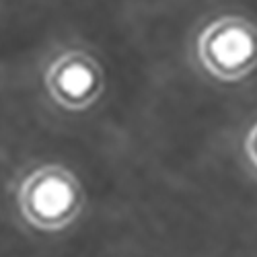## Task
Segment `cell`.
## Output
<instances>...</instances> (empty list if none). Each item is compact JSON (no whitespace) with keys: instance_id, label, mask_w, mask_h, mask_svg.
Masks as SVG:
<instances>
[{"instance_id":"1","label":"cell","mask_w":257,"mask_h":257,"mask_svg":"<svg viewBox=\"0 0 257 257\" xmlns=\"http://www.w3.org/2000/svg\"><path fill=\"white\" fill-rule=\"evenodd\" d=\"M68 202H70V194L66 185H62L58 181L44 183L35 194V206L46 216H56L58 212H62L68 206Z\"/></svg>"},{"instance_id":"2","label":"cell","mask_w":257,"mask_h":257,"mask_svg":"<svg viewBox=\"0 0 257 257\" xmlns=\"http://www.w3.org/2000/svg\"><path fill=\"white\" fill-rule=\"evenodd\" d=\"M249 48L251 46H249V41L243 33L230 31V33L220 37L218 46H216V54H218L220 62H224V64H237V62L247 58Z\"/></svg>"},{"instance_id":"3","label":"cell","mask_w":257,"mask_h":257,"mask_svg":"<svg viewBox=\"0 0 257 257\" xmlns=\"http://www.w3.org/2000/svg\"><path fill=\"white\" fill-rule=\"evenodd\" d=\"M62 84H64V89L66 91L80 93V91H84L89 87V74L84 70H80V68H72V70H68L66 74H64Z\"/></svg>"}]
</instances>
